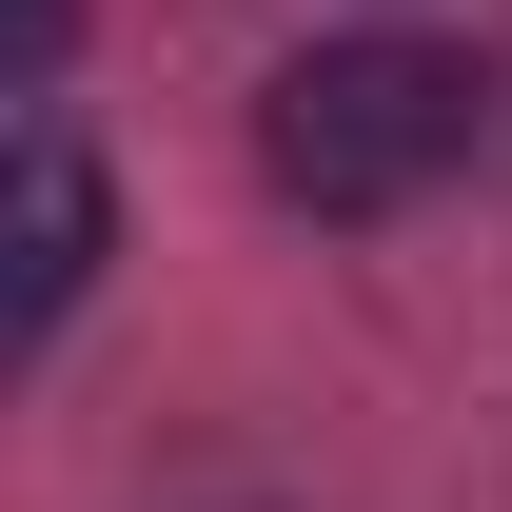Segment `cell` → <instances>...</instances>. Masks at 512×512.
<instances>
[{
    "instance_id": "obj_2",
    "label": "cell",
    "mask_w": 512,
    "mask_h": 512,
    "mask_svg": "<svg viewBox=\"0 0 512 512\" xmlns=\"http://www.w3.org/2000/svg\"><path fill=\"white\" fill-rule=\"evenodd\" d=\"M79 276H99V158H79V119L40 99V119H20V335H60Z\"/></svg>"
},
{
    "instance_id": "obj_1",
    "label": "cell",
    "mask_w": 512,
    "mask_h": 512,
    "mask_svg": "<svg viewBox=\"0 0 512 512\" xmlns=\"http://www.w3.org/2000/svg\"><path fill=\"white\" fill-rule=\"evenodd\" d=\"M473 138H493L473 60H434V40H316V60L256 99V178L296 197V217H414Z\"/></svg>"
}]
</instances>
